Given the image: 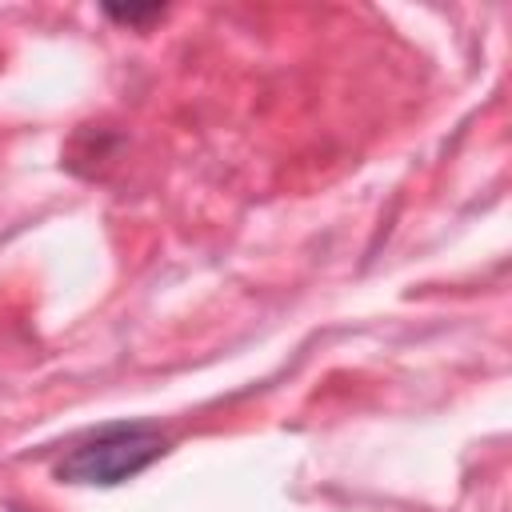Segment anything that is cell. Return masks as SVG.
<instances>
[{
  "label": "cell",
  "mask_w": 512,
  "mask_h": 512,
  "mask_svg": "<svg viewBox=\"0 0 512 512\" xmlns=\"http://www.w3.org/2000/svg\"><path fill=\"white\" fill-rule=\"evenodd\" d=\"M164 452H168V440L156 428H148V424H116V428H104L92 440L76 444L56 464V480L112 488V484L132 480L148 464H156Z\"/></svg>",
  "instance_id": "obj_1"
},
{
  "label": "cell",
  "mask_w": 512,
  "mask_h": 512,
  "mask_svg": "<svg viewBox=\"0 0 512 512\" xmlns=\"http://www.w3.org/2000/svg\"><path fill=\"white\" fill-rule=\"evenodd\" d=\"M108 16L112 20H120V24H132V28H140V24H148V20H160L164 16V8H108Z\"/></svg>",
  "instance_id": "obj_2"
}]
</instances>
